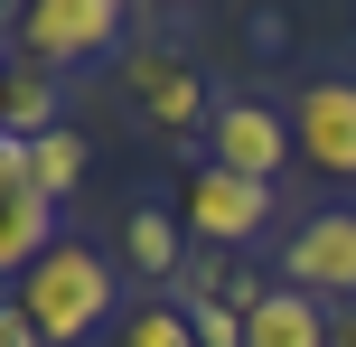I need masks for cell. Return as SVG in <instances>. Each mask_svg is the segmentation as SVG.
Instances as JSON below:
<instances>
[{
    "mask_svg": "<svg viewBox=\"0 0 356 347\" xmlns=\"http://www.w3.org/2000/svg\"><path fill=\"white\" fill-rule=\"evenodd\" d=\"M47 244H56V197L38 188L29 141H0V282H19Z\"/></svg>",
    "mask_w": 356,
    "mask_h": 347,
    "instance_id": "obj_8",
    "label": "cell"
},
{
    "mask_svg": "<svg viewBox=\"0 0 356 347\" xmlns=\"http://www.w3.org/2000/svg\"><path fill=\"white\" fill-rule=\"evenodd\" d=\"M10 300L38 319L47 347H85V338L113 319V300H122V273H113L94 244H47V254L10 282Z\"/></svg>",
    "mask_w": 356,
    "mask_h": 347,
    "instance_id": "obj_1",
    "label": "cell"
},
{
    "mask_svg": "<svg viewBox=\"0 0 356 347\" xmlns=\"http://www.w3.org/2000/svg\"><path fill=\"white\" fill-rule=\"evenodd\" d=\"M188 319H197V347H244V310H225V300L197 291V300H188Z\"/></svg>",
    "mask_w": 356,
    "mask_h": 347,
    "instance_id": "obj_14",
    "label": "cell"
},
{
    "mask_svg": "<svg viewBox=\"0 0 356 347\" xmlns=\"http://www.w3.org/2000/svg\"><path fill=\"white\" fill-rule=\"evenodd\" d=\"M122 254H131V273L178 282V216H160V207H131V216H122Z\"/></svg>",
    "mask_w": 356,
    "mask_h": 347,
    "instance_id": "obj_11",
    "label": "cell"
},
{
    "mask_svg": "<svg viewBox=\"0 0 356 347\" xmlns=\"http://www.w3.org/2000/svg\"><path fill=\"white\" fill-rule=\"evenodd\" d=\"M66 113H56V75L29 66V56H10V141H38V131H56Z\"/></svg>",
    "mask_w": 356,
    "mask_h": 347,
    "instance_id": "obj_10",
    "label": "cell"
},
{
    "mask_svg": "<svg viewBox=\"0 0 356 347\" xmlns=\"http://www.w3.org/2000/svg\"><path fill=\"white\" fill-rule=\"evenodd\" d=\"M0 347H47V338H38V319L19 310V300H0Z\"/></svg>",
    "mask_w": 356,
    "mask_h": 347,
    "instance_id": "obj_15",
    "label": "cell"
},
{
    "mask_svg": "<svg viewBox=\"0 0 356 347\" xmlns=\"http://www.w3.org/2000/svg\"><path fill=\"white\" fill-rule=\"evenodd\" d=\"M282 282L291 291H309V300H356V207H309L300 225H291V244H282Z\"/></svg>",
    "mask_w": 356,
    "mask_h": 347,
    "instance_id": "obj_4",
    "label": "cell"
},
{
    "mask_svg": "<svg viewBox=\"0 0 356 347\" xmlns=\"http://www.w3.org/2000/svg\"><path fill=\"white\" fill-rule=\"evenodd\" d=\"M29 169H38L47 197H75V179H85V131H75V122L38 131V141H29Z\"/></svg>",
    "mask_w": 356,
    "mask_h": 347,
    "instance_id": "obj_12",
    "label": "cell"
},
{
    "mask_svg": "<svg viewBox=\"0 0 356 347\" xmlns=\"http://www.w3.org/2000/svg\"><path fill=\"white\" fill-rule=\"evenodd\" d=\"M122 104L141 113L150 131H207L216 122V94H207V66H197L178 38H141V47H122Z\"/></svg>",
    "mask_w": 356,
    "mask_h": 347,
    "instance_id": "obj_2",
    "label": "cell"
},
{
    "mask_svg": "<svg viewBox=\"0 0 356 347\" xmlns=\"http://www.w3.org/2000/svg\"><path fill=\"white\" fill-rule=\"evenodd\" d=\"M244 347H328V300L291 291V282H263L244 300Z\"/></svg>",
    "mask_w": 356,
    "mask_h": 347,
    "instance_id": "obj_9",
    "label": "cell"
},
{
    "mask_svg": "<svg viewBox=\"0 0 356 347\" xmlns=\"http://www.w3.org/2000/svg\"><path fill=\"white\" fill-rule=\"evenodd\" d=\"M0 19H19V0H0Z\"/></svg>",
    "mask_w": 356,
    "mask_h": 347,
    "instance_id": "obj_18",
    "label": "cell"
},
{
    "mask_svg": "<svg viewBox=\"0 0 356 347\" xmlns=\"http://www.w3.org/2000/svg\"><path fill=\"white\" fill-rule=\"evenodd\" d=\"M122 19H131V0H19L10 47L29 66H47V75H75L104 47H122Z\"/></svg>",
    "mask_w": 356,
    "mask_h": 347,
    "instance_id": "obj_3",
    "label": "cell"
},
{
    "mask_svg": "<svg viewBox=\"0 0 356 347\" xmlns=\"http://www.w3.org/2000/svg\"><path fill=\"white\" fill-rule=\"evenodd\" d=\"M263 225H272V188H263V179H244V169H216V160H197V169H188V235L207 244V254L253 244Z\"/></svg>",
    "mask_w": 356,
    "mask_h": 347,
    "instance_id": "obj_6",
    "label": "cell"
},
{
    "mask_svg": "<svg viewBox=\"0 0 356 347\" xmlns=\"http://www.w3.org/2000/svg\"><path fill=\"white\" fill-rule=\"evenodd\" d=\"M291 150H300L291 113H282V104H253V94L216 104V122H207V160H216V169H244V179H263V188L291 169Z\"/></svg>",
    "mask_w": 356,
    "mask_h": 347,
    "instance_id": "obj_5",
    "label": "cell"
},
{
    "mask_svg": "<svg viewBox=\"0 0 356 347\" xmlns=\"http://www.w3.org/2000/svg\"><path fill=\"white\" fill-rule=\"evenodd\" d=\"M328 347H356V300H338V310H328Z\"/></svg>",
    "mask_w": 356,
    "mask_h": 347,
    "instance_id": "obj_16",
    "label": "cell"
},
{
    "mask_svg": "<svg viewBox=\"0 0 356 347\" xmlns=\"http://www.w3.org/2000/svg\"><path fill=\"white\" fill-rule=\"evenodd\" d=\"M291 131H300V160L319 179H356V75H309L291 94Z\"/></svg>",
    "mask_w": 356,
    "mask_h": 347,
    "instance_id": "obj_7",
    "label": "cell"
},
{
    "mask_svg": "<svg viewBox=\"0 0 356 347\" xmlns=\"http://www.w3.org/2000/svg\"><path fill=\"white\" fill-rule=\"evenodd\" d=\"M0 141H10V56H0Z\"/></svg>",
    "mask_w": 356,
    "mask_h": 347,
    "instance_id": "obj_17",
    "label": "cell"
},
{
    "mask_svg": "<svg viewBox=\"0 0 356 347\" xmlns=\"http://www.w3.org/2000/svg\"><path fill=\"white\" fill-rule=\"evenodd\" d=\"M122 347H197L188 300H141V310L122 319Z\"/></svg>",
    "mask_w": 356,
    "mask_h": 347,
    "instance_id": "obj_13",
    "label": "cell"
}]
</instances>
